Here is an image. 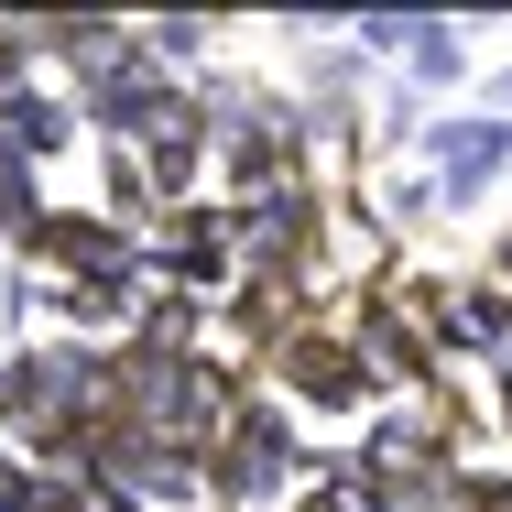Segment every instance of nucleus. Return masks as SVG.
<instances>
[{"label":"nucleus","instance_id":"obj_1","mask_svg":"<svg viewBox=\"0 0 512 512\" xmlns=\"http://www.w3.org/2000/svg\"><path fill=\"white\" fill-rule=\"evenodd\" d=\"M295 404H273V393H240V414H229V436L197 458V480L218 491L229 512H273L284 502V480H295Z\"/></svg>","mask_w":512,"mask_h":512},{"label":"nucleus","instance_id":"obj_2","mask_svg":"<svg viewBox=\"0 0 512 512\" xmlns=\"http://www.w3.org/2000/svg\"><path fill=\"white\" fill-rule=\"evenodd\" d=\"M414 153H425L436 207H480L512 175V120H502V109H436V120L414 131Z\"/></svg>","mask_w":512,"mask_h":512},{"label":"nucleus","instance_id":"obj_3","mask_svg":"<svg viewBox=\"0 0 512 512\" xmlns=\"http://www.w3.org/2000/svg\"><path fill=\"white\" fill-rule=\"evenodd\" d=\"M273 404H306V414H371L360 349H349V327H338V316H316V327H295V338L273 349Z\"/></svg>","mask_w":512,"mask_h":512},{"label":"nucleus","instance_id":"obj_4","mask_svg":"<svg viewBox=\"0 0 512 512\" xmlns=\"http://www.w3.org/2000/svg\"><path fill=\"white\" fill-rule=\"evenodd\" d=\"M11 262H33V273H55V284H109V273L142 262V240L109 229L99 207H44V218L11 240Z\"/></svg>","mask_w":512,"mask_h":512},{"label":"nucleus","instance_id":"obj_5","mask_svg":"<svg viewBox=\"0 0 512 512\" xmlns=\"http://www.w3.org/2000/svg\"><path fill=\"white\" fill-rule=\"evenodd\" d=\"M77 131H88V120H77L66 88H11V99H0V164H33V175H44L55 153H77Z\"/></svg>","mask_w":512,"mask_h":512},{"label":"nucleus","instance_id":"obj_6","mask_svg":"<svg viewBox=\"0 0 512 512\" xmlns=\"http://www.w3.org/2000/svg\"><path fill=\"white\" fill-rule=\"evenodd\" d=\"M316 316L327 306H316L306 284H284V273H240V284H229V327H240V349H262V360H273L295 327H316Z\"/></svg>","mask_w":512,"mask_h":512},{"label":"nucleus","instance_id":"obj_7","mask_svg":"<svg viewBox=\"0 0 512 512\" xmlns=\"http://www.w3.org/2000/svg\"><path fill=\"white\" fill-rule=\"evenodd\" d=\"M142 153V186H153V207H197L207 197V120H197V99L175 109L153 142H131Z\"/></svg>","mask_w":512,"mask_h":512},{"label":"nucleus","instance_id":"obj_8","mask_svg":"<svg viewBox=\"0 0 512 512\" xmlns=\"http://www.w3.org/2000/svg\"><path fill=\"white\" fill-rule=\"evenodd\" d=\"M447 360H512V295L480 273L458 284V316H447Z\"/></svg>","mask_w":512,"mask_h":512},{"label":"nucleus","instance_id":"obj_9","mask_svg":"<svg viewBox=\"0 0 512 512\" xmlns=\"http://www.w3.org/2000/svg\"><path fill=\"white\" fill-rule=\"evenodd\" d=\"M404 66H414V99L458 88V77H469V22H436V11H414V22H404Z\"/></svg>","mask_w":512,"mask_h":512},{"label":"nucleus","instance_id":"obj_10","mask_svg":"<svg viewBox=\"0 0 512 512\" xmlns=\"http://www.w3.org/2000/svg\"><path fill=\"white\" fill-rule=\"evenodd\" d=\"M425 120H436V109L414 99V88H382V99H371V131H382V142H371V164H382V153H404Z\"/></svg>","mask_w":512,"mask_h":512},{"label":"nucleus","instance_id":"obj_11","mask_svg":"<svg viewBox=\"0 0 512 512\" xmlns=\"http://www.w3.org/2000/svg\"><path fill=\"white\" fill-rule=\"evenodd\" d=\"M33 218H44V175L33 164H0V240H22Z\"/></svg>","mask_w":512,"mask_h":512},{"label":"nucleus","instance_id":"obj_12","mask_svg":"<svg viewBox=\"0 0 512 512\" xmlns=\"http://www.w3.org/2000/svg\"><path fill=\"white\" fill-rule=\"evenodd\" d=\"M371 218H382V229H425V218H436V186H425V175H393Z\"/></svg>","mask_w":512,"mask_h":512},{"label":"nucleus","instance_id":"obj_13","mask_svg":"<svg viewBox=\"0 0 512 512\" xmlns=\"http://www.w3.org/2000/svg\"><path fill=\"white\" fill-rule=\"evenodd\" d=\"M491 284H502V295H512V229H502V251H491Z\"/></svg>","mask_w":512,"mask_h":512},{"label":"nucleus","instance_id":"obj_14","mask_svg":"<svg viewBox=\"0 0 512 512\" xmlns=\"http://www.w3.org/2000/svg\"><path fill=\"white\" fill-rule=\"evenodd\" d=\"M491 404H502V436H512V360H502V393H491Z\"/></svg>","mask_w":512,"mask_h":512},{"label":"nucleus","instance_id":"obj_15","mask_svg":"<svg viewBox=\"0 0 512 512\" xmlns=\"http://www.w3.org/2000/svg\"><path fill=\"white\" fill-rule=\"evenodd\" d=\"M502 120H512V66H502Z\"/></svg>","mask_w":512,"mask_h":512},{"label":"nucleus","instance_id":"obj_16","mask_svg":"<svg viewBox=\"0 0 512 512\" xmlns=\"http://www.w3.org/2000/svg\"><path fill=\"white\" fill-rule=\"evenodd\" d=\"M0 458H11V447H0Z\"/></svg>","mask_w":512,"mask_h":512}]
</instances>
